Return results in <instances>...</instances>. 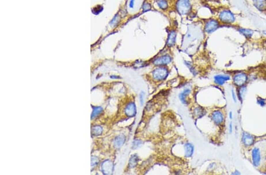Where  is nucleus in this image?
<instances>
[{
  "label": "nucleus",
  "instance_id": "nucleus-1",
  "mask_svg": "<svg viewBox=\"0 0 266 175\" xmlns=\"http://www.w3.org/2000/svg\"><path fill=\"white\" fill-rule=\"evenodd\" d=\"M168 74L169 70L165 66L157 67L151 72V75L153 80L157 81L164 80L168 77Z\"/></svg>",
  "mask_w": 266,
  "mask_h": 175
},
{
  "label": "nucleus",
  "instance_id": "nucleus-2",
  "mask_svg": "<svg viewBox=\"0 0 266 175\" xmlns=\"http://www.w3.org/2000/svg\"><path fill=\"white\" fill-rule=\"evenodd\" d=\"M176 9L179 14L187 15L191 11V4L189 0H177L176 4Z\"/></svg>",
  "mask_w": 266,
  "mask_h": 175
},
{
  "label": "nucleus",
  "instance_id": "nucleus-3",
  "mask_svg": "<svg viewBox=\"0 0 266 175\" xmlns=\"http://www.w3.org/2000/svg\"><path fill=\"white\" fill-rule=\"evenodd\" d=\"M218 18L219 21L224 24H231L235 21V17L229 9H224L221 11L219 14Z\"/></svg>",
  "mask_w": 266,
  "mask_h": 175
},
{
  "label": "nucleus",
  "instance_id": "nucleus-4",
  "mask_svg": "<svg viewBox=\"0 0 266 175\" xmlns=\"http://www.w3.org/2000/svg\"><path fill=\"white\" fill-rule=\"evenodd\" d=\"M248 81V75L245 73H238L235 74L232 77V81L238 87L246 85Z\"/></svg>",
  "mask_w": 266,
  "mask_h": 175
},
{
  "label": "nucleus",
  "instance_id": "nucleus-5",
  "mask_svg": "<svg viewBox=\"0 0 266 175\" xmlns=\"http://www.w3.org/2000/svg\"><path fill=\"white\" fill-rule=\"evenodd\" d=\"M219 27V22L215 19L209 20L205 25V31L208 34H212Z\"/></svg>",
  "mask_w": 266,
  "mask_h": 175
},
{
  "label": "nucleus",
  "instance_id": "nucleus-6",
  "mask_svg": "<svg viewBox=\"0 0 266 175\" xmlns=\"http://www.w3.org/2000/svg\"><path fill=\"white\" fill-rule=\"evenodd\" d=\"M251 159L253 165L258 168L260 166L261 161V150L259 147H255L251 151Z\"/></svg>",
  "mask_w": 266,
  "mask_h": 175
},
{
  "label": "nucleus",
  "instance_id": "nucleus-7",
  "mask_svg": "<svg viewBox=\"0 0 266 175\" xmlns=\"http://www.w3.org/2000/svg\"><path fill=\"white\" fill-rule=\"evenodd\" d=\"M172 61V57L169 54H164L160 57L156 58L153 61V65L156 66H164L170 64Z\"/></svg>",
  "mask_w": 266,
  "mask_h": 175
},
{
  "label": "nucleus",
  "instance_id": "nucleus-8",
  "mask_svg": "<svg viewBox=\"0 0 266 175\" xmlns=\"http://www.w3.org/2000/svg\"><path fill=\"white\" fill-rule=\"evenodd\" d=\"M241 141L244 146L246 147H250L254 145L255 143V137L248 132H243L242 134Z\"/></svg>",
  "mask_w": 266,
  "mask_h": 175
},
{
  "label": "nucleus",
  "instance_id": "nucleus-9",
  "mask_svg": "<svg viewBox=\"0 0 266 175\" xmlns=\"http://www.w3.org/2000/svg\"><path fill=\"white\" fill-rule=\"evenodd\" d=\"M211 119L216 125L221 126L224 122V114L220 110H215L211 114Z\"/></svg>",
  "mask_w": 266,
  "mask_h": 175
},
{
  "label": "nucleus",
  "instance_id": "nucleus-10",
  "mask_svg": "<svg viewBox=\"0 0 266 175\" xmlns=\"http://www.w3.org/2000/svg\"><path fill=\"white\" fill-rule=\"evenodd\" d=\"M102 172L105 174H111L114 170L113 163L110 160L104 161L101 165Z\"/></svg>",
  "mask_w": 266,
  "mask_h": 175
},
{
  "label": "nucleus",
  "instance_id": "nucleus-11",
  "mask_svg": "<svg viewBox=\"0 0 266 175\" xmlns=\"http://www.w3.org/2000/svg\"><path fill=\"white\" fill-rule=\"evenodd\" d=\"M125 114L130 117L135 116L137 113V108L136 104L134 102H130L128 103L124 109Z\"/></svg>",
  "mask_w": 266,
  "mask_h": 175
},
{
  "label": "nucleus",
  "instance_id": "nucleus-12",
  "mask_svg": "<svg viewBox=\"0 0 266 175\" xmlns=\"http://www.w3.org/2000/svg\"><path fill=\"white\" fill-rule=\"evenodd\" d=\"M214 82L218 85H223L227 81L231 79L230 75L226 74L216 75L214 77Z\"/></svg>",
  "mask_w": 266,
  "mask_h": 175
},
{
  "label": "nucleus",
  "instance_id": "nucleus-13",
  "mask_svg": "<svg viewBox=\"0 0 266 175\" xmlns=\"http://www.w3.org/2000/svg\"><path fill=\"white\" fill-rule=\"evenodd\" d=\"M252 4L261 12L266 11V0H252Z\"/></svg>",
  "mask_w": 266,
  "mask_h": 175
},
{
  "label": "nucleus",
  "instance_id": "nucleus-14",
  "mask_svg": "<svg viewBox=\"0 0 266 175\" xmlns=\"http://www.w3.org/2000/svg\"><path fill=\"white\" fill-rule=\"evenodd\" d=\"M176 37H177V33L176 31L174 30H172L168 35V37L167 39V46L169 47H172L174 46L176 44Z\"/></svg>",
  "mask_w": 266,
  "mask_h": 175
},
{
  "label": "nucleus",
  "instance_id": "nucleus-15",
  "mask_svg": "<svg viewBox=\"0 0 266 175\" xmlns=\"http://www.w3.org/2000/svg\"><path fill=\"white\" fill-rule=\"evenodd\" d=\"M241 34H242L247 39H250L252 38L254 34V31L252 29L246 28H238L237 30Z\"/></svg>",
  "mask_w": 266,
  "mask_h": 175
},
{
  "label": "nucleus",
  "instance_id": "nucleus-16",
  "mask_svg": "<svg viewBox=\"0 0 266 175\" xmlns=\"http://www.w3.org/2000/svg\"><path fill=\"white\" fill-rule=\"evenodd\" d=\"M194 151L193 146L190 143H187L185 145V156L186 158H190L192 156Z\"/></svg>",
  "mask_w": 266,
  "mask_h": 175
},
{
  "label": "nucleus",
  "instance_id": "nucleus-17",
  "mask_svg": "<svg viewBox=\"0 0 266 175\" xmlns=\"http://www.w3.org/2000/svg\"><path fill=\"white\" fill-rule=\"evenodd\" d=\"M126 138L125 136L123 135H120L117 137L114 141V147L116 148H119L124 145L125 143Z\"/></svg>",
  "mask_w": 266,
  "mask_h": 175
},
{
  "label": "nucleus",
  "instance_id": "nucleus-18",
  "mask_svg": "<svg viewBox=\"0 0 266 175\" xmlns=\"http://www.w3.org/2000/svg\"><path fill=\"white\" fill-rule=\"evenodd\" d=\"M191 93V90L189 89H185L182 93H180L179 97L180 101L183 104H187V97Z\"/></svg>",
  "mask_w": 266,
  "mask_h": 175
},
{
  "label": "nucleus",
  "instance_id": "nucleus-19",
  "mask_svg": "<svg viewBox=\"0 0 266 175\" xmlns=\"http://www.w3.org/2000/svg\"><path fill=\"white\" fill-rule=\"evenodd\" d=\"M247 91V88L246 85H243L239 87V89L237 91V97L238 99L242 102L243 100V98L246 95V93Z\"/></svg>",
  "mask_w": 266,
  "mask_h": 175
},
{
  "label": "nucleus",
  "instance_id": "nucleus-20",
  "mask_svg": "<svg viewBox=\"0 0 266 175\" xmlns=\"http://www.w3.org/2000/svg\"><path fill=\"white\" fill-rule=\"evenodd\" d=\"M157 4L158 7L162 10H166L168 8L169 5L166 0H157Z\"/></svg>",
  "mask_w": 266,
  "mask_h": 175
},
{
  "label": "nucleus",
  "instance_id": "nucleus-21",
  "mask_svg": "<svg viewBox=\"0 0 266 175\" xmlns=\"http://www.w3.org/2000/svg\"><path fill=\"white\" fill-rule=\"evenodd\" d=\"M102 132H103V129L101 126H94V127H93L92 128L91 132H92V134L94 136L100 135L102 134Z\"/></svg>",
  "mask_w": 266,
  "mask_h": 175
},
{
  "label": "nucleus",
  "instance_id": "nucleus-22",
  "mask_svg": "<svg viewBox=\"0 0 266 175\" xmlns=\"http://www.w3.org/2000/svg\"><path fill=\"white\" fill-rule=\"evenodd\" d=\"M138 158L137 155H133L130 159L129 161V166L130 168H134L138 163Z\"/></svg>",
  "mask_w": 266,
  "mask_h": 175
},
{
  "label": "nucleus",
  "instance_id": "nucleus-23",
  "mask_svg": "<svg viewBox=\"0 0 266 175\" xmlns=\"http://www.w3.org/2000/svg\"><path fill=\"white\" fill-rule=\"evenodd\" d=\"M194 114L195 115V116L197 117L198 118H201V117H202L205 114V110H204L203 108H200V107H199V108H196L195 109V110H194Z\"/></svg>",
  "mask_w": 266,
  "mask_h": 175
},
{
  "label": "nucleus",
  "instance_id": "nucleus-24",
  "mask_svg": "<svg viewBox=\"0 0 266 175\" xmlns=\"http://www.w3.org/2000/svg\"><path fill=\"white\" fill-rule=\"evenodd\" d=\"M103 110V109L101 107H96L94 108L92 115H91V118H94L95 117H97L99 114H100Z\"/></svg>",
  "mask_w": 266,
  "mask_h": 175
},
{
  "label": "nucleus",
  "instance_id": "nucleus-25",
  "mask_svg": "<svg viewBox=\"0 0 266 175\" xmlns=\"http://www.w3.org/2000/svg\"><path fill=\"white\" fill-rule=\"evenodd\" d=\"M151 9V6L150 4H149V3L145 2V3L142 4V9L143 13L149 11H150Z\"/></svg>",
  "mask_w": 266,
  "mask_h": 175
},
{
  "label": "nucleus",
  "instance_id": "nucleus-26",
  "mask_svg": "<svg viewBox=\"0 0 266 175\" xmlns=\"http://www.w3.org/2000/svg\"><path fill=\"white\" fill-rule=\"evenodd\" d=\"M142 144V141L140 140H138V139H136L134 141H133V143H132V148L133 149H137L138 148V147H140L141 145Z\"/></svg>",
  "mask_w": 266,
  "mask_h": 175
},
{
  "label": "nucleus",
  "instance_id": "nucleus-27",
  "mask_svg": "<svg viewBox=\"0 0 266 175\" xmlns=\"http://www.w3.org/2000/svg\"><path fill=\"white\" fill-rule=\"evenodd\" d=\"M102 9H103V7L102 6L98 5L97 7H95L94 8H93L92 13L95 15H98V14H99L102 11Z\"/></svg>",
  "mask_w": 266,
  "mask_h": 175
},
{
  "label": "nucleus",
  "instance_id": "nucleus-28",
  "mask_svg": "<svg viewBox=\"0 0 266 175\" xmlns=\"http://www.w3.org/2000/svg\"><path fill=\"white\" fill-rule=\"evenodd\" d=\"M139 98H140V102L141 106H142L143 104H144V103H145V92H141L140 93V96H139Z\"/></svg>",
  "mask_w": 266,
  "mask_h": 175
},
{
  "label": "nucleus",
  "instance_id": "nucleus-29",
  "mask_svg": "<svg viewBox=\"0 0 266 175\" xmlns=\"http://www.w3.org/2000/svg\"><path fill=\"white\" fill-rule=\"evenodd\" d=\"M99 162V159H98V158L96 157H92L91 158V165H92V166H96L97 164Z\"/></svg>",
  "mask_w": 266,
  "mask_h": 175
},
{
  "label": "nucleus",
  "instance_id": "nucleus-30",
  "mask_svg": "<svg viewBox=\"0 0 266 175\" xmlns=\"http://www.w3.org/2000/svg\"><path fill=\"white\" fill-rule=\"evenodd\" d=\"M257 104L261 107H263L265 105V100L262 98H259L257 99Z\"/></svg>",
  "mask_w": 266,
  "mask_h": 175
},
{
  "label": "nucleus",
  "instance_id": "nucleus-31",
  "mask_svg": "<svg viewBox=\"0 0 266 175\" xmlns=\"http://www.w3.org/2000/svg\"><path fill=\"white\" fill-rule=\"evenodd\" d=\"M231 94H232V100H233V101L235 103H237V94H236L235 91L233 89L231 90Z\"/></svg>",
  "mask_w": 266,
  "mask_h": 175
},
{
  "label": "nucleus",
  "instance_id": "nucleus-32",
  "mask_svg": "<svg viewBox=\"0 0 266 175\" xmlns=\"http://www.w3.org/2000/svg\"><path fill=\"white\" fill-rule=\"evenodd\" d=\"M117 20H118V15H116L114 18L110 22V24L111 25H115L116 23H117Z\"/></svg>",
  "mask_w": 266,
  "mask_h": 175
},
{
  "label": "nucleus",
  "instance_id": "nucleus-33",
  "mask_svg": "<svg viewBox=\"0 0 266 175\" xmlns=\"http://www.w3.org/2000/svg\"><path fill=\"white\" fill-rule=\"evenodd\" d=\"M134 3H135V0H130V3H129V7L130 8H134Z\"/></svg>",
  "mask_w": 266,
  "mask_h": 175
},
{
  "label": "nucleus",
  "instance_id": "nucleus-34",
  "mask_svg": "<svg viewBox=\"0 0 266 175\" xmlns=\"http://www.w3.org/2000/svg\"><path fill=\"white\" fill-rule=\"evenodd\" d=\"M228 130H229V133H232V131H233V125H232V122H231L229 125V128H228Z\"/></svg>",
  "mask_w": 266,
  "mask_h": 175
},
{
  "label": "nucleus",
  "instance_id": "nucleus-35",
  "mask_svg": "<svg viewBox=\"0 0 266 175\" xmlns=\"http://www.w3.org/2000/svg\"><path fill=\"white\" fill-rule=\"evenodd\" d=\"M232 174L237 175V174H241V173H240L238 170H235L234 172H232Z\"/></svg>",
  "mask_w": 266,
  "mask_h": 175
},
{
  "label": "nucleus",
  "instance_id": "nucleus-36",
  "mask_svg": "<svg viewBox=\"0 0 266 175\" xmlns=\"http://www.w3.org/2000/svg\"><path fill=\"white\" fill-rule=\"evenodd\" d=\"M229 118L231 120L232 118V117H233V115H232V112H230L229 113Z\"/></svg>",
  "mask_w": 266,
  "mask_h": 175
},
{
  "label": "nucleus",
  "instance_id": "nucleus-37",
  "mask_svg": "<svg viewBox=\"0 0 266 175\" xmlns=\"http://www.w3.org/2000/svg\"><path fill=\"white\" fill-rule=\"evenodd\" d=\"M262 32H263V34H264V35L266 36V30H263V31H262Z\"/></svg>",
  "mask_w": 266,
  "mask_h": 175
},
{
  "label": "nucleus",
  "instance_id": "nucleus-38",
  "mask_svg": "<svg viewBox=\"0 0 266 175\" xmlns=\"http://www.w3.org/2000/svg\"><path fill=\"white\" fill-rule=\"evenodd\" d=\"M111 77V78H114V79H118V78H119V77H115H115Z\"/></svg>",
  "mask_w": 266,
  "mask_h": 175
}]
</instances>
